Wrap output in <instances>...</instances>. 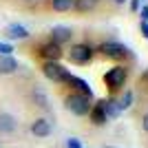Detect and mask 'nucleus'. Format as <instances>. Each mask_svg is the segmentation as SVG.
I'll list each match as a JSON object with an SVG mask.
<instances>
[{
    "instance_id": "obj_17",
    "label": "nucleus",
    "mask_w": 148,
    "mask_h": 148,
    "mask_svg": "<svg viewBox=\"0 0 148 148\" xmlns=\"http://www.w3.org/2000/svg\"><path fill=\"white\" fill-rule=\"evenodd\" d=\"M73 5H75V0H51V7L56 11H69Z\"/></svg>"
},
{
    "instance_id": "obj_15",
    "label": "nucleus",
    "mask_w": 148,
    "mask_h": 148,
    "mask_svg": "<svg viewBox=\"0 0 148 148\" xmlns=\"http://www.w3.org/2000/svg\"><path fill=\"white\" fill-rule=\"evenodd\" d=\"M31 97H33V102H36L40 108H49V99H47V95H44L42 88H33V93H31Z\"/></svg>"
},
{
    "instance_id": "obj_9",
    "label": "nucleus",
    "mask_w": 148,
    "mask_h": 148,
    "mask_svg": "<svg viewBox=\"0 0 148 148\" xmlns=\"http://www.w3.org/2000/svg\"><path fill=\"white\" fill-rule=\"evenodd\" d=\"M18 128V119L11 113H0V135H11Z\"/></svg>"
},
{
    "instance_id": "obj_14",
    "label": "nucleus",
    "mask_w": 148,
    "mask_h": 148,
    "mask_svg": "<svg viewBox=\"0 0 148 148\" xmlns=\"http://www.w3.org/2000/svg\"><path fill=\"white\" fill-rule=\"evenodd\" d=\"M88 117H91V122L95 124V126H104V124L108 122V117H106V113H104V108H102V104H99V102L91 106Z\"/></svg>"
},
{
    "instance_id": "obj_4",
    "label": "nucleus",
    "mask_w": 148,
    "mask_h": 148,
    "mask_svg": "<svg viewBox=\"0 0 148 148\" xmlns=\"http://www.w3.org/2000/svg\"><path fill=\"white\" fill-rule=\"evenodd\" d=\"M93 53L95 51L88 44H73L71 51H69V60L73 62V64H88L93 60Z\"/></svg>"
},
{
    "instance_id": "obj_1",
    "label": "nucleus",
    "mask_w": 148,
    "mask_h": 148,
    "mask_svg": "<svg viewBox=\"0 0 148 148\" xmlns=\"http://www.w3.org/2000/svg\"><path fill=\"white\" fill-rule=\"evenodd\" d=\"M64 106H66V111H71L73 115H77V117H84V115H88L91 113V97H86V95H80V93H71V95H66V99H64Z\"/></svg>"
},
{
    "instance_id": "obj_25",
    "label": "nucleus",
    "mask_w": 148,
    "mask_h": 148,
    "mask_svg": "<svg viewBox=\"0 0 148 148\" xmlns=\"http://www.w3.org/2000/svg\"><path fill=\"white\" fill-rule=\"evenodd\" d=\"M113 2H115V5H124V2H126V0H113Z\"/></svg>"
},
{
    "instance_id": "obj_20",
    "label": "nucleus",
    "mask_w": 148,
    "mask_h": 148,
    "mask_svg": "<svg viewBox=\"0 0 148 148\" xmlns=\"http://www.w3.org/2000/svg\"><path fill=\"white\" fill-rule=\"evenodd\" d=\"M66 148H82V144H80V139H75V137H71L66 142Z\"/></svg>"
},
{
    "instance_id": "obj_24",
    "label": "nucleus",
    "mask_w": 148,
    "mask_h": 148,
    "mask_svg": "<svg viewBox=\"0 0 148 148\" xmlns=\"http://www.w3.org/2000/svg\"><path fill=\"white\" fill-rule=\"evenodd\" d=\"M130 9L137 11V9H139V0H130Z\"/></svg>"
},
{
    "instance_id": "obj_11",
    "label": "nucleus",
    "mask_w": 148,
    "mask_h": 148,
    "mask_svg": "<svg viewBox=\"0 0 148 148\" xmlns=\"http://www.w3.org/2000/svg\"><path fill=\"white\" fill-rule=\"evenodd\" d=\"M5 36L9 38V40H27V38H29V31L22 25H18V22H11V25L5 29Z\"/></svg>"
},
{
    "instance_id": "obj_13",
    "label": "nucleus",
    "mask_w": 148,
    "mask_h": 148,
    "mask_svg": "<svg viewBox=\"0 0 148 148\" xmlns=\"http://www.w3.org/2000/svg\"><path fill=\"white\" fill-rule=\"evenodd\" d=\"M102 104V108H104V113H106V117L108 119H115V117H119V104H117V99L115 97H106V99H102L99 102Z\"/></svg>"
},
{
    "instance_id": "obj_6",
    "label": "nucleus",
    "mask_w": 148,
    "mask_h": 148,
    "mask_svg": "<svg viewBox=\"0 0 148 148\" xmlns=\"http://www.w3.org/2000/svg\"><path fill=\"white\" fill-rule=\"evenodd\" d=\"M40 56L44 58V62H60V58L64 56V51H62L60 44L56 42H47L40 47Z\"/></svg>"
},
{
    "instance_id": "obj_5",
    "label": "nucleus",
    "mask_w": 148,
    "mask_h": 148,
    "mask_svg": "<svg viewBox=\"0 0 148 148\" xmlns=\"http://www.w3.org/2000/svg\"><path fill=\"white\" fill-rule=\"evenodd\" d=\"M99 51H102L104 58H111V60H122V58L130 56L128 47H124L122 42H104L99 47Z\"/></svg>"
},
{
    "instance_id": "obj_8",
    "label": "nucleus",
    "mask_w": 148,
    "mask_h": 148,
    "mask_svg": "<svg viewBox=\"0 0 148 148\" xmlns=\"http://www.w3.org/2000/svg\"><path fill=\"white\" fill-rule=\"evenodd\" d=\"M29 130L36 137H49L51 135V122H49V119H44V117H38V119L31 122Z\"/></svg>"
},
{
    "instance_id": "obj_23",
    "label": "nucleus",
    "mask_w": 148,
    "mask_h": 148,
    "mask_svg": "<svg viewBox=\"0 0 148 148\" xmlns=\"http://www.w3.org/2000/svg\"><path fill=\"white\" fill-rule=\"evenodd\" d=\"M142 128H144V130L148 133V113H146V115L142 117Z\"/></svg>"
},
{
    "instance_id": "obj_16",
    "label": "nucleus",
    "mask_w": 148,
    "mask_h": 148,
    "mask_svg": "<svg viewBox=\"0 0 148 148\" xmlns=\"http://www.w3.org/2000/svg\"><path fill=\"white\" fill-rule=\"evenodd\" d=\"M97 2L99 0H75V9L77 11H93L95 7H97Z\"/></svg>"
},
{
    "instance_id": "obj_18",
    "label": "nucleus",
    "mask_w": 148,
    "mask_h": 148,
    "mask_svg": "<svg viewBox=\"0 0 148 148\" xmlns=\"http://www.w3.org/2000/svg\"><path fill=\"white\" fill-rule=\"evenodd\" d=\"M117 104H119V111L130 108V104H133V91H126V93H124V97L117 99Z\"/></svg>"
},
{
    "instance_id": "obj_3",
    "label": "nucleus",
    "mask_w": 148,
    "mask_h": 148,
    "mask_svg": "<svg viewBox=\"0 0 148 148\" xmlns=\"http://www.w3.org/2000/svg\"><path fill=\"white\" fill-rule=\"evenodd\" d=\"M42 73H44V77H47V80L58 82V84H60V82H66V77H69V71L62 66L60 62H44Z\"/></svg>"
},
{
    "instance_id": "obj_10",
    "label": "nucleus",
    "mask_w": 148,
    "mask_h": 148,
    "mask_svg": "<svg viewBox=\"0 0 148 148\" xmlns=\"http://www.w3.org/2000/svg\"><path fill=\"white\" fill-rule=\"evenodd\" d=\"M71 36H73V31L69 29V27L58 25V27H53V29H51V42H56V44L69 42V40H71Z\"/></svg>"
},
{
    "instance_id": "obj_21",
    "label": "nucleus",
    "mask_w": 148,
    "mask_h": 148,
    "mask_svg": "<svg viewBox=\"0 0 148 148\" xmlns=\"http://www.w3.org/2000/svg\"><path fill=\"white\" fill-rule=\"evenodd\" d=\"M139 16H142V22H148V5H146V7H142Z\"/></svg>"
},
{
    "instance_id": "obj_22",
    "label": "nucleus",
    "mask_w": 148,
    "mask_h": 148,
    "mask_svg": "<svg viewBox=\"0 0 148 148\" xmlns=\"http://www.w3.org/2000/svg\"><path fill=\"white\" fill-rule=\"evenodd\" d=\"M139 29H142V36L148 40V22H139Z\"/></svg>"
},
{
    "instance_id": "obj_19",
    "label": "nucleus",
    "mask_w": 148,
    "mask_h": 148,
    "mask_svg": "<svg viewBox=\"0 0 148 148\" xmlns=\"http://www.w3.org/2000/svg\"><path fill=\"white\" fill-rule=\"evenodd\" d=\"M13 53V47L7 42H0V56H11Z\"/></svg>"
},
{
    "instance_id": "obj_12",
    "label": "nucleus",
    "mask_w": 148,
    "mask_h": 148,
    "mask_svg": "<svg viewBox=\"0 0 148 148\" xmlns=\"http://www.w3.org/2000/svg\"><path fill=\"white\" fill-rule=\"evenodd\" d=\"M18 71V60L13 56H0V75H11Z\"/></svg>"
},
{
    "instance_id": "obj_7",
    "label": "nucleus",
    "mask_w": 148,
    "mask_h": 148,
    "mask_svg": "<svg viewBox=\"0 0 148 148\" xmlns=\"http://www.w3.org/2000/svg\"><path fill=\"white\" fill-rule=\"evenodd\" d=\"M66 84H69V86H73L75 91L80 93V95H86V97L93 99V88L88 86V82H86V80H82V77H77V75H71V73H69Z\"/></svg>"
},
{
    "instance_id": "obj_2",
    "label": "nucleus",
    "mask_w": 148,
    "mask_h": 148,
    "mask_svg": "<svg viewBox=\"0 0 148 148\" xmlns=\"http://www.w3.org/2000/svg\"><path fill=\"white\" fill-rule=\"evenodd\" d=\"M126 77H128V71H126V66H119V64L108 69L104 73V82L111 91H119V88L126 84Z\"/></svg>"
}]
</instances>
